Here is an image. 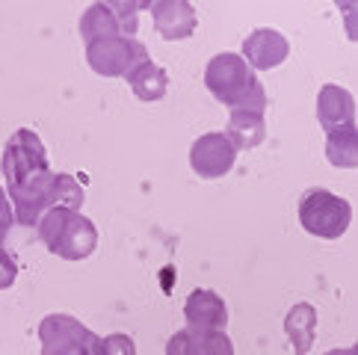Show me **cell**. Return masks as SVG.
Segmentation results:
<instances>
[{
	"label": "cell",
	"instance_id": "1",
	"mask_svg": "<svg viewBox=\"0 0 358 355\" xmlns=\"http://www.w3.org/2000/svg\"><path fill=\"white\" fill-rule=\"evenodd\" d=\"M6 196L15 210V222L24 228H36L50 208H83V187L66 172H50V160L42 136L21 128L9 136L0 157Z\"/></svg>",
	"mask_w": 358,
	"mask_h": 355
},
{
	"label": "cell",
	"instance_id": "2",
	"mask_svg": "<svg viewBox=\"0 0 358 355\" xmlns=\"http://www.w3.org/2000/svg\"><path fill=\"white\" fill-rule=\"evenodd\" d=\"M204 86L210 89V95L220 104L231 110H266V92L258 74L246 66L240 54H216L204 68Z\"/></svg>",
	"mask_w": 358,
	"mask_h": 355
},
{
	"label": "cell",
	"instance_id": "3",
	"mask_svg": "<svg viewBox=\"0 0 358 355\" xmlns=\"http://www.w3.org/2000/svg\"><path fill=\"white\" fill-rule=\"evenodd\" d=\"M36 228H39V237L48 252L66 261H86L98 249V228L80 210L50 208Z\"/></svg>",
	"mask_w": 358,
	"mask_h": 355
},
{
	"label": "cell",
	"instance_id": "4",
	"mask_svg": "<svg viewBox=\"0 0 358 355\" xmlns=\"http://www.w3.org/2000/svg\"><path fill=\"white\" fill-rule=\"evenodd\" d=\"M352 222V208L347 198H341L329 189H308L299 198V225L311 237L338 240L347 234Z\"/></svg>",
	"mask_w": 358,
	"mask_h": 355
},
{
	"label": "cell",
	"instance_id": "5",
	"mask_svg": "<svg viewBox=\"0 0 358 355\" xmlns=\"http://www.w3.org/2000/svg\"><path fill=\"white\" fill-rule=\"evenodd\" d=\"M148 50L139 39H124V36H110L86 45V62L89 68L101 78H124L139 59H145Z\"/></svg>",
	"mask_w": 358,
	"mask_h": 355
},
{
	"label": "cell",
	"instance_id": "6",
	"mask_svg": "<svg viewBox=\"0 0 358 355\" xmlns=\"http://www.w3.org/2000/svg\"><path fill=\"white\" fill-rule=\"evenodd\" d=\"M234 163H237V148L220 131L199 136L193 148H189V166H193L199 178H208V181L228 175L234 169Z\"/></svg>",
	"mask_w": 358,
	"mask_h": 355
},
{
	"label": "cell",
	"instance_id": "7",
	"mask_svg": "<svg viewBox=\"0 0 358 355\" xmlns=\"http://www.w3.org/2000/svg\"><path fill=\"white\" fill-rule=\"evenodd\" d=\"M287 54H290V42L278 30H270V27L249 33L246 42H243V59H246V66L255 71L278 68L281 62L287 59Z\"/></svg>",
	"mask_w": 358,
	"mask_h": 355
},
{
	"label": "cell",
	"instance_id": "8",
	"mask_svg": "<svg viewBox=\"0 0 358 355\" xmlns=\"http://www.w3.org/2000/svg\"><path fill=\"white\" fill-rule=\"evenodd\" d=\"M148 12L155 18V27L163 39L169 42H181L189 39L199 27L196 9L187 0H157V3H148Z\"/></svg>",
	"mask_w": 358,
	"mask_h": 355
},
{
	"label": "cell",
	"instance_id": "9",
	"mask_svg": "<svg viewBox=\"0 0 358 355\" xmlns=\"http://www.w3.org/2000/svg\"><path fill=\"white\" fill-rule=\"evenodd\" d=\"M184 320H187V328H196V332H225L228 326V308H225V299L213 290H193L184 302Z\"/></svg>",
	"mask_w": 358,
	"mask_h": 355
},
{
	"label": "cell",
	"instance_id": "10",
	"mask_svg": "<svg viewBox=\"0 0 358 355\" xmlns=\"http://www.w3.org/2000/svg\"><path fill=\"white\" fill-rule=\"evenodd\" d=\"M166 355H234V344L225 332H196V328H184L175 332L166 344Z\"/></svg>",
	"mask_w": 358,
	"mask_h": 355
},
{
	"label": "cell",
	"instance_id": "11",
	"mask_svg": "<svg viewBox=\"0 0 358 355\" xmlns=\"http://www.w3.org/2000/svg\"><path fill=\"white\" fill-rule=\"evenodd\" d=\"M317 119H320V124H323L326 133L335 131V128L355 124V98L343 86L326 83L317 95Z\"/></svg>",
	"mask_w": 358,
	"mask_h": 355
},
{
	"label": "cell",
	"instance_id": "12",
	"mask_svg": "<svg viewBox=\"0 0 358 355\" xmlns=\"http://www.w3.org/2000/svg\"><path fill=\"white\" fill-rule=\"evenodd\" d=\"M95 332L74 320L69 314H50L39 323V340H42V355L48 352H57L62 347H71V344H80V340H89Z\"/></svg>",
	"mask_w": 358,
	"mask_h": 355
},
{
	"label": "cell",
	"instance_id": "13",
	"mask_svg": "<svg viewBox=\"0 0 358 355\" xmlns=\"http://www.w3.org/2000/svg\"><path fill=\"white\" fill-rule=\"evenodd\" d=\"M225 136L237 151H252L258 148L266 139V122L264 113H252V110H231V119H228Z\"/></svg>",
	"mask_w": 358,
	"mask_h": 355
},
{
	"label": "cell",
	"instance_id": "14",
	"mask_svg": "<svg viewBox=\"0 0 358 355\" xmlns=\"http://www.w3.org/2000/svg\"><path fill=\"white\" fill-rule=\"evenodd\" d=\"M127 86L134 89V95L139 101H160L166 95V89H169V78H166V71L160 66L151 62V57L139 59L136 66L124 74Z\"/></svg>",
	"mask_w": 358,
	"mask_h": 355
},
{
	"label": "cell",
	"instance_id": "15",
	"mask_svg": "<svg viewBox=\"0 0 358 355\" xmlns=\"http://www.w3.org/2000/svg\"><path fill=\"white\" fill-rule=\"evenodd\" d=\"M285 332L293 344V352L305 355L314 347V332H317V308L311 302H299L293 305L290 314L285 317Z\"/></svg>",
	"mask_w": 358,
	"mask_h": 355
},
{
	"label": "cell",
	"instance_id": "16",
	"mask_svg": "<svg viewBox=\"0 0 358 355\" xmlns=\"http://www.w3.org/2000/svg\"><path fill=\"white\" fill-rule=\"evenodd\" d=\"M80 36L86 45L110 39V36H122V27L116 21V12L110 3H92L83 15H80Z\"/></svg>",
	"mask_w": 358,
	"mask_h": 355
},
{
	"label": "cell",
	"instance_id": "17",
	"mask_svg": "<svg viewBox=\"0 0 358 355\" xmlns=\"http://www.w3.org/2000/svg\"><path fill=\"white\" fill-rule=\"evenodd\" d=\"M326 157L338 169H355L358 166V131L355 124L335 128L326 133Z\"/></svg>",
	"mask_w": 358,
	"mask_h": 355
},
{
	"label": "cell",
	"instance_id": "18",
	"mask_svg": "<svg viewBox=\"0 0 358 355\" xmlns=\"http://www.w3.org/2000/svg\"><path fill=\"white\" fill-rule=\"evenodd\" d=\"M113 12H116V21H119V27H122V36L124 39H134V33H136V15H139V9H148V3H131V0H116V3H110Z\"/></svg>",
	"mask_w": 358,
	"mask_h": 355
},
{
	"label": "cell",
	"instance_id": "19",
	"mask_svg": "<svg viewBox=\"0 0 358 355\" xmlns=\"http://www.w3.org/2000/svg\"><path fill=\"white\" fill-rule=\"evenodd\" d=\"M95 355H136V344L131 335H107V338H98V347Z\"/></svg>",
	"mask_w": 358,
	"mask_h": 355
},
{
	"label": "cell",
	"instance_id": "20",
	"mask_svg": "<svg viewBox=\"0 0 358 355\" xmlns=\"http://www.w3.org/2000/svg\"><path fill=\"white\" fill-rule=\"evenodd\" d=\"M15 278H18V263L3 246H0V290H9L15 284Z\"/></svg>",
	"mask_w": 358,
	"mask_h": 355
},
{
	"label": "cell",
	"instance_id": "21",
	"mask_svg": "<svg viewBox=\"0 0 358 355\" xmlns=\"http://www.w3.org/2000/svg\"><path fill=\"white\" fill-rule=\"evenodd\" d=\"M12 222H15V210H12V201L6 196V187H0V243H3V237L9 234Z\"/></svg>",
	"mask_w": 358,
	"mask_h": 355
},
{
	"label": "cell",
	"instance_id": "22",
	"mask_svg": "<svg viewBox=\"0 0 358 355\" xmlns=\"http://www.w3.org/2000/svg\"><path fill=\"white\" fill-rule=\"evenodd\" d=\"M95 347H98V335H92L89 340H80V344L62 347L57 352H48V355H95Z\"/></svg>",
	"mask_w": 358,
	"mask_h": 355
},
{
	"label": "cell",
	"instance_id": "23",
	"mask_svg": "<svg viewBox=\"0 0 358 355\" xmlns=\"http://www.w3.org/2000/svg\"><path fill=\"white\" fill-rule=\"evenodd\" d=\"M326 355H355V347H350V349H329Z\"/></svg>",
	"mask_w": 358,
	"mask_h": 355
}]
</instances>
